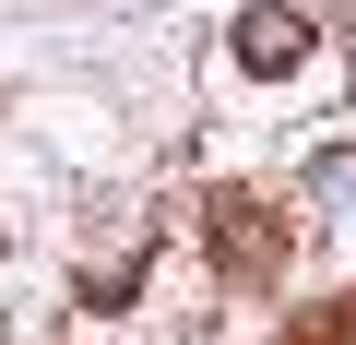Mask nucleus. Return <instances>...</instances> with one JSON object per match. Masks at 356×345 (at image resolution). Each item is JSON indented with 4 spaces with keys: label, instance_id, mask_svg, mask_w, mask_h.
Here are the masks:
<instances>
[{
    "label": "nucleus",
    "instance_id": "nucleus-1",
    "mask_svg": "<svg viewBox=\"0 0 356 345\" xmlns=\"http://www.w3.org/2000/svg\"><path fill=\"white\" fill-rule=\"evenodd\" d=\"M309 60V13H238V72H297Z\"/></svg>",
    "mask_w": 356,
    "mask_h": 345
}]
</instances>
